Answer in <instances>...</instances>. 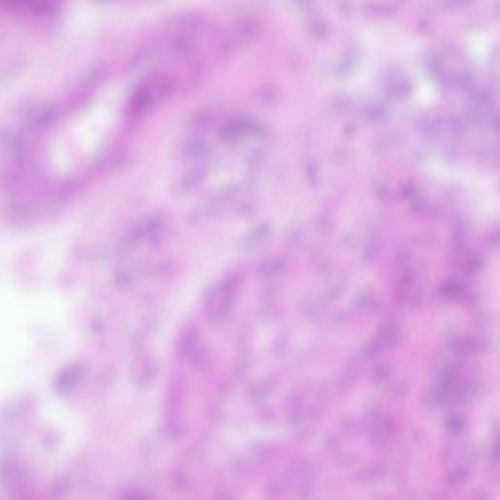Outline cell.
I'll return each instance as SVG.
<instances>
[{
    "label": "cell",
    "instance_id": "obj_5",
    "mask_svg": "<svg viewBox=\"0 0 500 500\" xmlns=\"http://www.w3.org/2000/svg\"><path fill=\"white\" fill-rule=\"evenodd\" d=\"M208 144L201 140H191L183 149L184 158L187 159H198L208 153Z\"/></svg>",
    "mask_w": 500,
    "mask_h": 500
},
{
    "label": "cell",
    "instance_id": "obj_1",
    "mask_svg": "<svg viewBox=\"0 0 500 500\" xmlns=\"http://www.w3.org/2000/svg\"><path fill=\"white\" fill-rule=\"evenodd\" d=\"M267 134V130L259 123H253L248 119H234L226 123L219 130V136L225 142H238L246 137L252 138H263Z\"/></svg>",
    "mask_w": 500,
    "mask_h": 500
},
{
    "label": "cell",
    "instance_id": "obj_3",
    "mask_svg": "<svg viewBox=\"0 0 500 500\" xmlns=\"http://www.w3.org/2000/svg\"><path fill=\"white\" fill-rule=\"evenodd\" d=\"M82 369L78 365H69L59 373L55 386L56 389L61 392H67L76 387L81 380Z\"/></svg>",
    "mask_w": 500,
    "mask_h": 500
},
{
    "label": "cell",
    "instance_id": "obj_4",
    "mask_svg": "<svg viewBox=\"0 0 500 500\" xmlns=\"http://www.w3.org/2000/svg\"><path fill=\"white\" fill-rule=\"evenodd\" d=\"M235 34L241 41L252 42L259 36V26L253 20H241L236 25Z\"/></svg>",
    "mask_w": 500,
    "mask_h": 500
},
{
    "label": "cell",
    "instance_id": "obj_6",
    "mask_svg": "<svg viewBox=\"0 0 500 500\" xmlns=\"http://www.w3.org/2000/svg\"><path fill=\"white\" fill-rule=\"evenodd\" d=\"M210 109H200L191 119V123H193V126H203L205 124L210 123Z\"/></svg>",
    "mask_w": 500,
    "mask_h": 500
},
{
    "label": "cell",
    "instance_id": "obj_2",
    "mask_svg": "<svg viewBox=\"0 0 500 500\" xmlns=\"http://www.w3.org/2000/svg\"><path fill=\"white\" fill-rule=\"evenodd\" d=\"M155 84L153 79H147L136 86L129 100V109L132 114L142 116L151 108L154 101H158Z\"/></svg>",
    "mask_w": 500,
    "mask_h": 500
}]
</instances>
